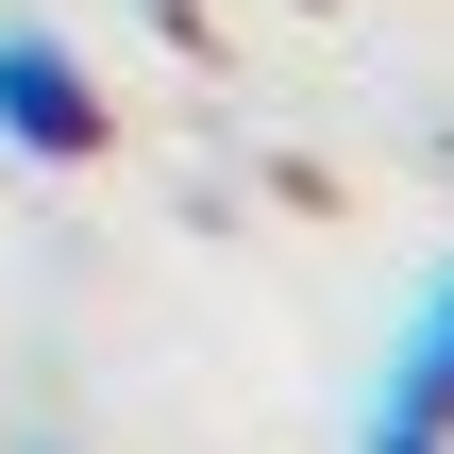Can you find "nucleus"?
<instances>
[{
  "mask_svg": "<svg viewBox=\"0 0 454 454\" xmlns=\"http://www.w3.org/2000/svg\"><path fill=\"white\" fill-rule=\"evenodd\" d=\"M371 454H454V253L421 270L404 337H387V387H371Z\"/></svg>",
  "mask_w": 454,
  "mask_h": 454,
  "instance_id": "nucleus-2",
  "label": "nucleus"
},
{
  "mask_svg": "<svg viewBox=\"0 0 454 454\" xmlns=\"http://www.w3.org/2000/svg\"><path fill=\"white\" fill-rule=\"evenodd\" d=\"M118 135V101H101V67L67 51V34H34V17H0V152H34V168H84Z\"/></svg>",
  "mask_w": 454,
  "mask_h": 454,
  "instance_id": "nucleus-1",
  "label": "nucleus"
}]
</instances>
